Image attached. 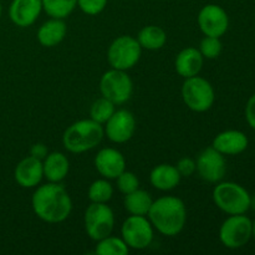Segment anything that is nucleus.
Returning a JSON list of instances; mask_svg holds the SVG:
<instances>
[{
    "label": "nucleus",
    "instance_id": "nucleus-26",
    "mask_svg": "<svg viewBox=\"0 0 255 255\" xmlns=\"http://www.w3.org/2000/svg\"><path fill=\"white\" fill-rule=\"evenodd\" d=\"M114 188L105 179H97L90 186L89 199L94 203H107L112 198Z\"/></svg>",
    "mask_w": 255,
    "mask_h": 255
},
{
    "label": "nucleus",
    "instance_id": "nucleus-20",
    "mask_svg": "<svg viewBox=\"0 0 255 255\" xmlns=\"http://www.w3.org/2000/svg\"><path fill=\"white\" fill-rule=\"evenodd\" d=\"M69 159L64 153L52 152L45 157V161L42 163L44 176L46 177L47 181L59 183L69 173Z\"/></svg>",
    "mask_w": 255,
    "mask_h": 255
},
{
    "label": "nucleus",
    "instance_id": "nucleus-25",
    "mask_svg": "<svg viewBox=\"0 0 255 255\" xmlns=\"http://www.w3.org/2000/svg\"><path fill=\"white\" fill-rule=\"evenodd\" d=\"M96 254L100 255H127L128 247L125 243L124 239L116 237H106L99 241L96 247Z\"/></svg>",
    "mask_w": 255,
    "mask_h": 255
},
{
    "label": "nucleus",
    "instance_id": "nucleus-6",
    "mask_svg": "<svg viewBox=\"0 0 255 255\" xmlns=\"http://www.w3.org/2000/svg\"><path fill=\"white\" fill-rule=\"evenodd\" d=\"M142 47L137 39L124 35L114 40L107 51V60L112 69L126 70L131 69L138 62L141 57Z\"/></svg>",
    "mask_w": 255,
    "mask_h": 255
},
{
    "label": "nucleus",
    "instance_id": "nucleus-4",
    "mask_svg": "<svg viewBox=\"0 0 255 255\" xmlns=\"http://www.w3.org/2000/svg\"><path fill=\"white\" fill-rule=\"evenodd\" d=\"M213 201L226 213L244 214L252 206V198L246 188L233 182L219 183L213 191Z\"/></svg>",
    "mask_w": 255,
    "mask_h": 255
},
{
    "label": "nucleus",
    "instance_id": "nucleus-14",
    "mask_svg": "<svg viewBox=\"0 0 255 255\" xmlns=\"http://www.w3.org/2000/svg\"><path fill=\"white\" fill-rule=\"evenodd\" d=\"M95 166L102 177L109 179L117 178L126 168V161L120 151L115 148H104L97 153Z\"/></svg>",
    "mask_w": 255,
    "mask_h": 255
},
{
    "label": "nucleus",
    "instance_id": "nucleus-35",
    "mask_svg": "<svg viewBox=\"0 0 255 255\" xmlns=\"http://www.w3.org/2000/svg\"><path fill=\"white\" fill-rule=\"evenodd\" d=\"M0 16H1V4H0Z\"/></svg>",
    "mask_w": 255,
    "mask_h": 255
},
{
    "label": "nucleus",
    "instance_id": "nucleus-8",
    "mask_svg": "<svg viewBox=\"0 0 255 255\" xmlns=\"http://www.w3.org/2000/svg\"><path fill=\"white\" fill-rule=\"evenodd\" d=\"M100 90L105 99L115 105H122L128 101L133 91L132 80L124 70L112 69L105 72L100 81Z\"/></svg>",
    "mask_w": 255,
    "mask_h": 255
},
{
    "label": "nucleus",
    "instance_id": "nucleus-15",
    "mask_svg": "<svg viewBox=\"0 0 255 255\" xmlns=\"http://www.w3.org/2000/svg\"><path fill=\"white\" fill-rule=\"evenodd\" d=\"M15 181L22 188H34L41 182L44 177L41 159L29 156L17 163L14 172Z\"/></svg>",
    "mask_w": 255,
    "mask_h": 255
},
{
    "label": "nucleus",
    "instance_id": "nucleus-29",
    "mask_svg": "<svg viewBox=\"0 0 255 255\" xmlns=\"http://www.w3.org/2000/svg\"><path fill=\"white\" fill-rule=\"evenodd\" d=\"M116 179H117V187H119L120 192H122L125 196L131 193V192L136 191V189H138V186H139L138 178H137L136 174L132 173V172L124 171Z\"/></svg>",
    "mask_w": 255,
    "mask_h": 255
},
{
    "label": "nucleus",
    "instance_id": "nucleus-27",
    "mask_svg": "<svg viewBox=\"0 0 255 255\" xmlns=\"http://www.w3.org/2000/svg\"><path fill=\"white\" fill-rule=\"evenodd\" d=\"M114 112L115 104H112L110 100L102 97V99L96 100L92 104L91 110H90V116H91V120L102 125L109 121L110 117L114 115Z\"/></svg>",
    "mask_w": 255,
    "mask_h": 255
},
{
    "label": "nucleus",
    "instance_id": "nucleus-2",
    "mask_svg": "<svg viewBox=\"0 0 255 255\" xmlns=\"http://www.w3.org/2000/svg\"><path fill=\"white\" fill-rule=\"evenodd\" d=\"M148 217L151 224L159 233L167 237L177 236L186 224V206L177 197H162L152 202Z\"/></svg>",
    "mask_w": 255,
    "mask_h": 255
},
{
    "label": "nucleus",
    "instance_id": "nucleus-10",
    "mask_svg": "<svg viewBox=\"0 0 255 255\" xmlns=\"http://www.w3.org/2000/svg\"><path fill=\"white\" fill-rule=\"evenodd\" d=\"M122 239L128 248L146 249L153 239V228L144 216H131L124 222L121 228Z\"/></svg>",
    "mask_w": 255,
    "mask_h": 255
},
{
    "label": "nucleus",
    "instance_id": "nucleus-33",
    "mask_svg": "<svg viewBox=\"0 0 255 255\" xmlns=\"http://www.w3.org/2000/svg\"><path fill=\"white\" fill-rule=\"evenodd\" d=\"M30 153H31V156L36 157V158L42 159L47 156V149L42 143H37V144H34V146H32Z\"/></svg>",
    "mask_w": 255,
    "mask_h": 255
},
{
    "label": "nucleus",
    "instance_id": "nucleus-17",
    "mask_svg": "<svg viewBox=\"0 0 255 255\" xmlns=\"http://www.w3.org/2000/svg\"><path fill=\"white\" fill-rule=\"evenodd\" d=\"M248 137L241 131L229 129V131L221 132L216 138L213 139L214 148L222 154H239L244 152L248 147Z\"/></svg>",
    "mask_w": 255,
    "mask_h": 255
},
{
    "label": "nucleus",
    "instance_id": "nucleus-21",
    "mask_svg": "<svg viewBox=\"0 0 255 255\" xmlns=\"http://www.w3.org/2000/svg\"><path fill=\"white\" fill-rule=\"evenodd\" d=\"M66 35V24L62 19L52 17L49 21L44 22L37 31V40L42 46L52 47L64 40Z\"/></svg>",
    "mask_w": 255,
    "mask_h": 255
},
{
    "label": "nucleus",
    "instance_id": "nucleus-16",
    "mask_svg": "<svg viewBox=\"0 0 255 255\" xmlns=\"http://www.w3.org/2000/svg\"><path fill=\"white\" fill-rule=\"evenodd\" d=\"M41 10V0H12L9 7V16L16 26L27 27L34 24Z\"/></svg>",
    "mask_w": 255,
    "mask_h": 255
},
{
    "label": "nucleus",
    "instance_id": "nucleus-18",
    "mask_svg": "<svg viewBox=\"0 0 255 255\" xmlns=\"http://www.w3.org/2000/svg\"><path fill=\"white\" fill-rule=\"evenodd\" d=\"M203 59L201 51L196 47H187L182 50L176 59V70L182 77L196 76L203 66Z\"/></svg>",
    "mask_w": 255,
    "mask_h": 255
},
{
    "label": "nucleus",
    "instance_id": "nucleus-24",
    "mask_svg": "<svg viewBox=\"0 0 255 255\" xmlns=\"http://www.w3.org/2000/svg\"><path fill=\"white\" fill-rule=\"evenodd\" d=\"M42 9L49 16L55 19H65L77 5V0H41Z\"/></svg>",
    "mask_w": 255,
    "mask_h": 255
},
{
    "label": "nucleus",
    "instance_id": "nucleus-7",
    "mask_svg": "<svg viewBox=\"0 0 255 255\" xmlns=\"http://www.w3.org/2000/svg\"><path fill=\"white\" fill-rule=\"evenodd\" d=\"M115 226L112 209L106 203H94L87 207L85 212V228L87 236L92 241H101L111 236Z\"/></svg>",
    "mask_w": 255,
    "mask_h": 255
},
{
    "label": "nucleus",
    "instance_id": "nucleus-3",
    "mask_svg": "<svg viewBox=\"0 0 255 255\" xmlns=\"http://www.w3.org/2000/svg\"><path fill=\"white\" fill-rule=\"evenodd\" d=\"M104 138L101 124L94 120H81L72 124L62 136V143L69 152L82 153L95 148Z\"/></svg>",
    "mask_w": 255,
    "mask_h": 255
},
{
    "label": "nucleus",
    "instance_id": "nucleus-34",
    "mask_svg": "<svg viewBox=\"0 0 255 255\" xmlns=\"http://www.w3.org/2000/svg\"><path fill=\"white\" fill-rule=\"evenodd\" d=\"M252 236L255 238V221L253 222V224H252Z\"/></svg>",
    "mask_w": 255,
    "mask_h": 255
},
{
    "label": "nucleus",
    "instance_id": "nucleus-23",
    "mask_svg": "<svg viewBox=\"0 0 255 255\" xmlns=\"http://www.w3.org/2000/svg\"><path fill=\"white\" fill-rule=\"evenodd\" d=\"M167 40V35L163 29L156 25L144 26L139 31L137 36V41L139 42L141 47L147 50H158L164 46Z\"/></svg>",
    "mask_w": 255,
    "mask_h": 255
},
{
    "label": "nucleus",
    "instance_id": "nucleus-19",
    "mask_svg": "<svg viewBox=\"0 0 255 255\" xmlns=\"http://www.w3.org/2000/svg\"><path fill=\"white\" fill-rule=\"evenodd\" d=\"M149 181L152 186L159 191H171L179 184L181 174L177 167L171 164H159L152 169Z\"/></svg>",
    "mask_w": 255,
    "mask_h": 255
},
{
    "label": "nucleus",
    "instance_id": "nucleus-1",
    "mask_svg": "<svg viewBox=\"0 0 255 255\" xmlns=\"http://www.w3.org/2000/svg\"><path fill=\"white\" fill-rule=\"evenodd\" d=\"M32 209L46 223H61L71 213L72 202L64 187L50 182L34 192Z\"/></svg>",
    "mask_w": 255,
    "mask_h": 255
},
{
    "label": "nucleus",
    "instance_id": "nucleus-22",
    "mask_svg": "<svg viewBox=\"0 0 255 255\" xmlns=\"http://www.w3.org/2000/svg\"><path fill=\"white\" fill-rule=\"evenodd\" d=\"M152 198L146 191L136 189L125 197V208L132 216H146L152 206Z\"/></svg>",
    "mask_w": 255,
    "mask_h": 255
},
{
    "label": "nucleus",
    "instance_id": "nucleus-32",
    "mask_svg": "<svg viewBox=\"0 0 255 255\" xmlns=\"http://www.w3.org/2000/svg\"><path fill=\"white\" fill-rule=\"evenodd\" d=\"M246 119L252 128L255 129V94L248 100L246 106Z\"/></svg>",
    "mask_w": 255,
    "mask_h": 255
},
{
    "label": "nucleus",
    "instance_id": "nucleus-9",
    "mask_svg": "<svg viewBox=\"0 0 255 255\" xmlns=\"http://www.w3.org/2000/svg\"><path fill=\"white\" fill-rule=\"evenodd\" d=\"M252 224L253 222L244 214L231 216L221 227V242L229 249L242 248L251 241Z\"/></svg>",
    "mask_w": 255,
    "mask_h": 255
},
{
    "label": "nucleus",
    "instance_id": "nucleus-11",
    "mask_svg": "<svg viewBox=\"0 0 255 255\" xmlns=\"http://www.w3.org/2000/svg\"><path fill=\"white\" fill-rule=\"evenodd\" d=\"M198 25L206 36L221 37L228 30L229 17L222 6L208 4L199 11Z\"/></svg>",
    "mask_w": 255,
    "mask_h": 255
},
{
    "label": "nucleus",
    "instance_id": "nucleus-31",
    "mask_svg": "<svg viewBox=\"0 0 255 255\" xmlns=\"http://www.w3.org/2000/svg\"><path fill=\"white\" fill-rule=\"evenodd\" d=\"M177 169H178L181 177H189L197 171L196 162L189 157H184V158L179 159V162L177 163Z\"/></svg>",
    "mask_w": 255,
    "mask_h": 255
},
{
    "label": "nucleus",
    "instance_id": "nucleus-12",
    "mask_svg": "<svg viewBox=\"0 0 255 255\" xmlns=\"http://www.w3.org/2000/svg\"><path fill=\"white\" fill-rule=\"evenodd\" d=\"M196 166L199 176L209 183L222 181L227 169L223 154L214 147H208L199 154Z\"/></svg>",
    "mask_w": 255,
    "mask_h": 255
},
{
    "label": "nucleus",
    "instance_id": "nucleus-5",
    "mask_svg": "<svg viewBox=\"0 0 255 255\" xmlns=\"http://www.w3.org/2000/svg\"><path fill=\"white\" fill-rule=\"evenodd\" d=\"M184 104L194 112H206L213 106L214 90L206 79L192 76L186 79L182 87Z\"/></svg>",
    "mask_w": 255,
    "mask_h": 255
},
{
    "label": "nucleus",
    "instance_id": "nucleus-13",
    "mask_svg": "<svg viewBox=\"0 0 255 255\" xmlns=\"http://www.w3.org/2000/svg\"><path fill=\"white\" fill-rule=\"evenodd\" d=\"M136 120L127 110L115 111L106 122V134L115 143H125L133 136Z\"/></svg>",
    "mask_w": 255,
    "mask_h": 255
},
{
    "label": "nucleus",
    "instance_id": "nucleus-28",
    "mask_svg": "<svg viewBox=\"0 0 255 255\" xmlns=\"http://www.w3.org/2000/svg\"><path fill=\"white\" fill-rule=\"evenodd\" d=\"M199 51L206 59H217L222 52V42L219 37H204L199 45Z\"/></svg>",
    "mask_w": 255,
    "mask_h": 255
},
{
    "label": "nucleus",
    "instance_id": "nucleus-30",
    "mask_svg": "<svg viewBox=\"0 0 255 255\" xmlns=\"http://www.w3.org/2000/svg\"><path fill=\"white\" fill-rule=\"evenodd\" d=\"M80 9L89 15H97L106 7L107 0H77Z\"/></svg>",
    "mask_w": 255,
    "mask_h": 255
}]
</instances>
